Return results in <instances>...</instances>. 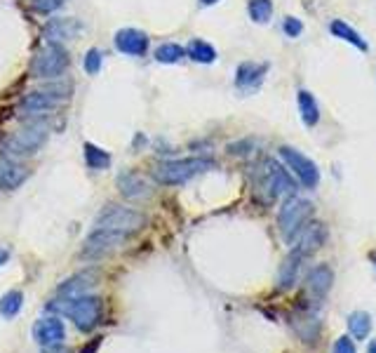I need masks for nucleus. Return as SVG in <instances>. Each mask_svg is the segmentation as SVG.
Returning a JSON list of instances; mask_svg holds the SVG:
<instances>
[{"mask_svg":"<svg viewBox=\"0 0 376 353\" xmlns=\"http://www.w3.org/2000/svg\"><path fill=\"white\" fill-rule=\"evenodd\" d=\"M62 304H50V311H59L62 316H69L80 332H92L102 321V300L92 295L78 297V300H59Z\"/></svg>","mask_w":376,"mask_h":353,"instance_id":"obj_1","label":"nucleus"},{"mask_svg":"<svg viewBox=\"0 0 376 353\" xmlns=\"http://www.w3.org/2000/svg\"><path fill=\"white\" fill-rule=\"evenodd\" d=\"M212 167H214V160H210V158L165 160L153 169V179L165 186H179V184H186L188 179H193L196 174L205 172V169H212Z\"/></svg>","mask_w":376,"mask_h":353,"instance_id":"obj_2","label":"nucleus"},{"mask_svg":"<svg viewBox=\"0 0 376 353\" xmlns=\"http://www.w3.org/2000/svg\"><path fill=\"white\" fill-rule=\"evenodd\" d=\"M69 66H71V57H69V52H66V47L59 43H47L45 47H40L36 52V57L31 59L29 71H31V76L38 80H52L69 71Z\"/></svg>","mask_w":376,"mask_h":353,"instance_id":"obj_3","label":"nucleus"},{"mask_svg":"<svg viewBox=\"0 0 376 353\" xmlns=\"http://www.w3.org/2000/svg\"><path fill=\"white\" fill-rule=\"evenodd\" d=\"M311 214H313L311 200L297 198V195H292V198L285 200V205L280 207L278 224H280V231L287 243H294V238L301 233V229L306 226V222L311 219Z\"/></svg>","mask_w":376,"mask_h":353,"instance_id":"obj_4","label":"nucleus"},{"mask_svg":"<svg viewBox=\"0 0 376 353\" xmlns=\"http://www.w3.org/2000/svg\"><path fill=\"white\" fill-rule=\"evenodd\" d=\"M144 224H146L144 212H137V210L123 205H109L97 217V229H113V231H123V233H134V231L144 229Z\"/></svg>","mask_w":376,"mask_h":353,"instance_id":"obj_5","label":"nucleus"},{"mask_svg":"<svg viewBox=\"0 0 376 353\" xmlns=\"http://www.w3.org/2000/svg\"><path fill=\"white\" fill-rule=\"evenodd\" d=\"M45 139H47V130L43 125H29V127H24V130L15 132L5 141V153L15 155V158L33 155L45 144Z\"/></svg>","mask_w":376,"mask_h":353,"instance_id":"obj_6","label":"nucleus"},{"mask_svg":"<svg viewBox=\"0 0 376 353\" xmlns=\"http://www.w3.org/2000/svg\"><path fill=\"white\" fill-rule=\"evenodd\" d=\"M130 238V233H123V231H113V229H94L85 240L83 257L87 259H99L111 250L120 248L123 243Z\"/></svg>","mask_w":376,"mask_h":353,"instance_id":"obj_7","label":"nucleus"},{"mask_svg":"<svg viewBox=\"0 0 376 353\" xmlns=\"http://www.w3.org/2000/svg\"><path fill=\"white\" fill-rule=\"evenodd\" d=\"M280 155H282V160L290 165L292 172L299 176V181L306 188H315L320 184V169L311 158H308V155H304V153L297 151V148H292V146H282Z\"/></svg>","mask_w":376,"mask_h":353,"instance_id":"obj_8","label":"nucleus"},{"mask_svg":"<svg viewBox=\"0 0 376 353\" xmlns=\"http://www.w3.org/2000/svg\"><path fill=\"white\" fill-rule=\"evenodd\" d=\"M69 101V92L55 90V87H47V90H36L31 94H26L22 99V108L29 113H47V111H55Z\"/></svg>","mask_w":376,"mask_h":353,"instance_id":"obj_9","label":"nucleus"},{"mask_svg":"<svg viewBox=\"0 0 376 353\" xmlns=\"http://www.w3.org/2000/svg\"><path fill=\"white\" fill-rule=\"evenodd\" d=\"M83 31V24L76 17H55L43 26V38L47 43H69V40L78 38V33Z\"/></svg>","mask_w":376,"mask_h":353,"instance_id":"obj_10","label":"nucleus"},{"mask_svg":"<svg viewBox=\"0 0 376 353\" xmlns=\"http://www.w3.org/2000/svg\"><path fill=\"white\" fill-rule=\"evenodd\" d=\"M264 179H266V188L268 193L273 195V198H278V195H285V193H292L297 184H294L292 174L287 172L285 167L278 165V162L273 160H266L264 162Z\"/></svg>","mask_w":376,"mask_h":353,"instance_id":"obj_11","label":"nucleus"},{"mask_svg":"<svg viewBox=\"0 0 376 353\" xmlns=\"http://www.w3.org/2000/svg\"><path fill=\"white\" fill-rule=\"evenodd\" d=\"M113 43H116V50L123 54H130V57H144L149 52V36L139 29H120L116 36H113Z\"/></svg>","mask_w":376,"mask_h":353,"instance_id":"obj_12","label":"nucleus"},{"mask_svg":"<svg viewBox=\"0 0 376 353\" xmlns=\"http://www.w3.org/2000/svg\"><path fill=\"white\" fill-rule=\"evenodd\" d=\"M66 337V328H64V321L57 316H50V318H40V321L33 325V339L43 346H55V344H62Z\"/></svg>","mask_w":376,"mask_h":353,"instance_id":"obj_13","label":"nucleus"},{"mask_svg":"<svg viewBox=\"0 0 376 353\" xmlns=\"http://www.w3.org/2000/svg\"><path fill=\"white\" fill-rule=\"evenodd\" d=\"M325 243H327V229H325V224L313 222V224H308V226L301 229V233L297 236V245H294V250L306 257V255L318 252V250L325 245Z\"/></svg>","mask_w":376,"mask_h":353,"instance_id":"obj_14","label":"nucleus"},{"mask_svg":"<svg viewBox=\"0 0 376 353\" xmlns=\"http://www.w3.org/2000/svg\"><path fill=\"white\" fill-rule=\"evenodd\" d=\"M94 285H97V274L94 271H80L78 276H73L59 285V297L62 300H78V297L90 295Z\"/></svg>","mask_w":376,"mask_h":353,"instance_id":"obj_15","label":"nucleus"},{"mask_svg":"<svg viewBox=\"0 0 376 353\" xmlns=\"http://www.w3.org/2000/svg\"><path fill=\"white\" fill-rule=\"evenodd\" d=\"M268 71V64H254V62H243L238 66V71H235V85L240 87V90H257L261 85V80H264Z\"/></svg>","mask_w":376,"mask_h":353,"instance_id":"obj_16","label":"nucleus"},{"mask_svg":"<svg viewBox=\"0 0 376 353\" xmlns=\"http://www.w3.org/2000/svg\"><path fill=\"white\" fill-rule=\"evenodd\" d=\"M118 188L127 200H144L151 195V186L137 172H123L118 176Z\"/></svg>","mask_w":376,"mask_h":353,"instance_id":"obj_17","label":"nucleus"},{"mask_svg":"<svg viewBox=\"0 0 376 353\" xmlns=\"http://www.w3.org/2000/svg\"><path fill=\"white\" fill-rule=\"evenodd\" d=\"M29 179V169L19 162L0 158V188H8V191H15Z\"/></svg>","mask_w":376,"mask_h":353,"instance_id":"obj_18","label":"nucleus"},{"mask_svg":"<svg viewBox=\"0 0 376 353\" xmlns=\"http://www.w3.org/2000/svg\"><path fill=\"white\" fill-rule=\"evenodd\" d=\"M306 283H308V292H311L313 297H327V292L332 290V283H334V271L329 269L327 264H318L315 269H311Z\"/></svg>","mask_w":376,"mask_h":353,"instance_id":"obj_19","label":"nucleus"},{"mask_svg":"<svg viewBox=\"0 0 376 353\" xmlns=\"http://www.w3.org/2000/svg\"><path fill=\"white\" fill-rule=\"evenodd\" d=\"M301 259H304V255L297 252V250H292V252L285 257V262L280 264V274H278L280 290H290V288H294V283H297V276H299Z\"/></svg>","mask_w":376,"mask_h":353,"instance_id":"obj_20","label":"nucleus"},{"mask_svg":"<svg viewBox=\"0 0 376 353\" xmlns=\"http://www.w3.org/2000/svg\"><path fill=\"white\" fill-rule=\"evenodd\" d=\"M297 101H299V113H301V120H304L306 127H315L320 123V108H318V101L308 90H299L297 94Z\"/></svg>","mask_w":376,"mask_h":353,"instance_id":"obj_21","label":"nucleus"},{"mask_svg":"<svg viewBox=\"0 0 376 353\" xmlns=\"http://www.w3.org/2000/svg\"><path fill=\"white\" fill-rule=\"evenodd\" d=\"M329 33H332L334 38H341V40H346V43L355 45V47H358V50L367 52L365 38H362L355 29H351V26H348V24L344 22V19H334V22L329 24Z\"/></svg>","mask_w":376,"mask_h":353,"instance_id":"obj_22","label":"nucleus"},{"mask_svg":"<svg viewBox=\"0 0 376 353\" xmlns=\"http://www.w3.org/2000/svg\"><path fill=\"white\" fill-rule=\"evenodd\" d=\"M186 57H191L193 62H198V64H214L217 62V50H214L207 40L193 38L186 47Z\"/></svg>","mask_w":376,"mask_h":353,"instance_id":"obj_23","label":"nucleus"},{"mask_svg":"<svg viewBox=\"0 0 376 353\" xmlns=\"http://www.w3.org/2000/svg\"><path fill=\"white\" fill-rule=\"evenodd\" d=\"M24 307V295L19 290H10L0 297V316L5 318H15Z\"/></svg>","mask_w":376,"mask_h":353,"instance_id":"obj_24","label":"nucleus"},{"mask_svg":"<svg viewBox=\"0 0 376 353\" xmlns=\"http://www.w3.org/2000/svg\"><path fill=\"white\" fill-rule=\"evenodd\" d=\"M348 328H351V335L355 339H367L369 330H372V316L365 314V311H355V314L348 316Z\"/></svg>","mask_w":376,"mask_h":353,"instance_id":"obj_25","label":"nucleus"},{"mask_svg":"<svg viewBox=\"0 0 376 353\" xmlns=\"http://www.w3.org/2000/svg\"><path fill=\"white\" fill-rule=\"evenodd\" d=\"M85 162L90 169H106V167H111V155L106 153L104 148H99V146H94L87 141L85 144Z\"/></svg>","mask_w":376,"mask_h":353,"instance_id":"obj_26","label":"nucleus"},{"mask_svg":"<svg viewBox=\"0 0 376 353\" xmlns=\"http://www.w3.org/2000/svg\"><path fill=\"white\" fill-rule=\"evenodd\" d=\"M247 12H250L252 22L268 24L273 17V0H250L247 3Z\"/></svg>","mask_w":376,"mask_h":353,"instance_id":"obj_27","label":"nucleus"},{"mask_svg":"<svg viewBox=\"0 0 376 353\" xmlns=\"http://www.w3.org/2000/svg\"><path fill=\"white\" fill-rule=\"evenodd\" d=\"M186 57V47H181L177 43H163L156 50V62L160 64H177Z\"/></svg>","mask_w":376,"mask_h":353,"instance_id":"obj_28","label":"nucleus"},{"mask_svg":"<svg viewBox=\"0 0 376 353\" xmlns=\"http://www.w3.org/2000/svg\"><path fill=\"white\" fill-rule=\"evenodd\" d=\"M102 66H104V54L97 50V47H92L90 52L85 54V59H83V69L85 73H90V76H97L99 71H102Z\"/></svg>","mask_w":376,"mask_h":353,"instance_id":"obj_29","label":"nucleus"},{"mask_svg":"<svg viewBox=\"0 0 376 353\" xmlns=\"http://www.w3.org/2000/svg\"><path fill=\"white\" fill-rule=\"evenodd\" d=\"M282 31H285L290 38H297V36H301V31H304V22L297 17H285V22H282Z\"/></svg>","mask_w":376,"mask_h":353,"instance_id":"obj_30","label":"nucleus"},{"mask_svg":"<svg viewBox=\"0 0 376 353\" xmlns=\"http://www.w3.org/2000/svg\"><path fill=\"white\" fill-rule=\"evenodd\" d=\"M64 3H66V0H33V10H36V12H43V15H47V12L59 10Z\"/></svg>","mask_w":376,"mask_h":353,"instance_id":"obj_31","label":"nucleus"},{"mask_svg":"<svg viewBox=\"0 0 376 353\" xmlns=\"http://www.w3.org/2000/svg\"><path fill=\"white\" fill-rule=\"evenodd\" d=\"M334 353H355V344L351 342V337H339L337 344H334Z\"/></svg>","mask_w":376,"mask_h":353,"instance_id":"obj_32","label":"nucleus"},{"mask_svg":"<svg viewBox=\"0 0 376 353\" xmlns=\"http://www.w3.org/2000/svg\"><path fill=\"white\" fill-rule=\"evenodd\" d=\"M43 353H73L69 346H62V344H55V346H45Z\"/></svg>","mask_w":376,"mask_h":353,"instance_id":"obj_33","label":"nucleus"},{"mask_svg":"<svg viewBox=\"0 0 376 353\" xmlns=\"http://www.w3.org/2000/svg\"><path fill=\"white\" fill-rule=\"evenodd\" d=\"M99 346H102V337H99V339H92V342H90V344H87V346H85V349H83V351H80V353H94V351H97V349H99Z\"/></svg>","mask_w":376,"mask_h":353,"instance_id":"obj_34","label":"nucleus"},{"mask_svg":"<svg viewBox=\"0 0 376 353\" xmlns=\"http://www.w3.org/2000/svg\"><path fill=\"white\" fill-rule=\"evenodd\" d=\"M10 259V250L8 248H0V267H5Z\"/></svg>","mask_w":376,"mask_h":353,"instance_id":"obj_35","label":"nucleus"},{"mask_svg":"<svg viewBox=\"0 0 376 353\" xmlns=\"http://www.w3.org/2000/svg\"><path fill=\"white\" fill-rule=\"evenodd\" d=\"M367 353H376V339H374V342H372V344H369V349H367Z\"/></svg>","mask_w":376,"mask_h":353,"instance_id":"obj_36","label":"nucleus"},{"mask_svg":"<svg viewBox=\"0 0 376 353\" xmlns=\"http://www.w3.org/2000/svg\"><path fill=\"white\" fill-rule=\"evenodd\" d=\"M203 5H214V3H219V0H200Z\"/></svg>","mask_w":376,"mask_h":353,"instance_id":"obj_37","label":"nucleus"}]
</instances>
